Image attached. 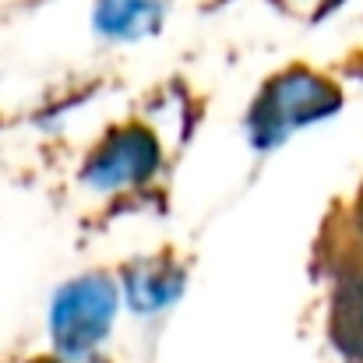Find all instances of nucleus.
<instances>
[{
	"label": "nucleus",
	"instance_id": "f257e3e1",
	"mask_svg": "<svg viewBox=\"0 0 363 363\" xmlns=\"http://www.w3.org/2000/svg\"><path fill=\"white\" fill-rule=\"evenodd\" d=\"M123 311L117 272L92 268L64 279L46 303V342L60 363H103Z\"/></svg>",
	"mask_w": 363,
	"mask_h": 363
},
{
	"label": "nucleus",
	"instance_id": "f03ea898",
	"mask_svg": "<svg viewBox=\"0 0 363 363\" xmlns=\"http://www.w3.org/2000/svg\"><path fill=\"white\" fill-rule=\"evenodd\" d=\"M342 110V92L318 71L296 64L272 74L243 113V138L250 152L268 155L314 123L332 121Z\"/></svg>",
	"mask_w": 363,
	"mask_h": 363
},
{
	"label": "nucleus",
	"instance_id": "7ed1b4c3",
	"mask_svg": "<svg viewBox=\"0 0 363 363\" xmlns=\"http://www.w3.org/2000/svg\"><path fill=\"white\" fill-rule=\"evenodd\" d=\"M166 152L159 134L141 121H127L110 127L92 152L85 155L78 180L96 198H127L155 184L162 173Z\"/></svg>",
	"mask_w": 363,
	"mask_h": 363
},
{
	"label": "nucleus",
	"instance_id": "20e7f679",
	"mask_svg": "<svg viewBox=\"0 0 363 363\" xmlns=\"http://www.w3.org/2000/svg\"><path fill=\"white\" fill-rule=\"evenodd\" d=\"M123 311L138 321L166 318L187 296V264L173 254H145L117 272Z\"/></svg>",
	"mask_w": 363,
	"mask_h": 363
},
{
	"label": "nucleus",
	"instance_id": "39448f33",
	"mask_svg": "<svg viewBox=\"0 0 363 363\" xmlns=\"http://www.w3.org/2000/svg\"><path fill=\"white\" fill-rule=\"evenodd\" d=\"M169 4L166 0H92L89 28L99 43L134 46L155 39L166 28Z\"/></svg>",
	"mask_w": 363,
	"mask_h": 363
},
{
	"label": "nucleus",
	"instance_id": "423d86ee",
	"mask_svg": "<svg viewBox=\"0 0 363 363\" xmlns=\"http://www.w3.org/2000/svg\"><path fill=\"white\" fill-rule=\"evenodd\" d=\"M25 363H60V360L50 357V353H43V357H32V360H25Z\"/></svg>",
	"mask_w": 363,
	"mask_h": 363
}]
</instances>
